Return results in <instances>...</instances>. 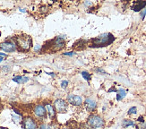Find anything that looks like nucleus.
Listing matches in <instances>:
<instances>
[{"mask_svg":"<svg viewBox=\"0 0 146 129\" xmlns=\"http://www.w3.org/2000/svg\"><path fill=\"white\" fill-rule=\"evenodd\" d=\"M114 41H115V37L113 36V34L110 33V32H106V33L100 34V36L96 38L92 39L90 47L101 48V47L109 46V45L113 43Z\"/></svg>","mask_w":146,"mask_h":129,"instance_id":"1","label":"nucleus"},{"mask_svg":"<svg viewBox=\"0 0 146 129\" xmlns=\"http://www.w3.org/2000/svg\"><path fill=\"white\" fill-rule=\"evenodd\" d=\"M15 41L17 43V46L20 48V49L28 51L31 49V46H33V40L31 37L26 34H22L15 37Z\"/></svg>","mask_w":146,"mask_h":129,"instance_id":"2","label":"nucleus"},{"mask_svg":"<svg viewBox=\"0 0 146 129\" xmlns=\"http://www.w3.org/2000/svg\"><path fill=\"white\" fill-rule=\"evenodd\" d=\"M88 126L92 129H99L104 126V120L102 118H100V116L97 115H92L90 118H88L87 121Z\"/></svg>","mask_w":146,"mask_h":129,"instance_id":"3","label":"nucleus"},{"mask_svg":"<svg viewBox=\"0 0 146 129\" xmlns=\"http://www.w3.org/2000/svg\"><path fill=\"white\" fill-rule=\"evenodd\" d=\"M51 44H49V49L52 52H56V51L61 50L65 47V40L61 37H56L54 40L49 41Z\"/></svg>","mask_w":146,"mask_h":129,"instance_id":"4","label":"nucleus"},{"mask_svg":"<svg viewBox=\"0 0 146 129\" xmlns=\"http://www.w3.org/2000/svg\"><path fill=\"white\" fill-rule=\"evenodd\" d=\"M54 108L58 113H65L67 110V102L62 99H58L54 101Z\"/></svg>","mask_w":146,"mask_h":129,"instance_id":"5","label":"nucleus"},{"mask_svg":"<svg viewBox=\"0 0 146 129\" xmlns=\"http://www.w3.org/2000/svg\"><path fill=\"white\" fill-rule=\"evenodd\" d=\"M0 49L5 51V52H14V51L17 49V46L15 42L6 41L0 43Z\"/></svg>","mask_w":146,"mask_h":129,"instance_id":"6","label":"nucleus"},{"mask_svg":"<svg viewBox=\"0 0 146 129\" xmlns=\"http://www.w3.org/2000/svg\"><path fill=\"white\" fill-rule=\"evenodd\" d=\"M23 129H38L36 121L31 117H26L23 120Z\"/></svg>","mask_w":146,"mask_h":129,"instance_id":"7","label":"nucleus"},{"mask_svg":"<svg viewBox=\"0 0 146 129\" xmlns=\"http://www.w3.org/2000/svg\"><path fill=\"white\" fill-rule=\"evenodd\" d=\"M67 102L74 106H80L82 103V100L80 96L74 94H69L67 96Z\"/></svg>","mask_w":146,"mask_h":129,"instance_id":"8","label":"nucleus"},{"mask_svg":"<svg viewBox=\"0 0 146 129\" xmlns=\"http://www.w3.org/2000/svg\"><path fill=\"white\" fill-rule=\"evenodd\" d=\"M34 115L36 116L37 118H46V115H47V111H46V108L44 106L42 105H37L34 108Z\"/></svg>","mask_w":146,"mask_h":129,"instance_id":"9","label":"nucleus"},{"mask_svg":"<svg viewBox=\"0 0 146 129\" xmlns=\"http://www.w3.org/2000/svg\"><path fill=\"white\" fill-rule=\"evenodd\" d=\"M85 103V108H87L88 111H93L96 109V107H97V103L94 100L92 99H90V98H87L84 101Z\"/></svg>","mask_w":146,"mask_h":129,"instance_id":"10","label":"nucleus"},{"mask_svg":"<svg viewBox=\"0 0 146 129\" xmlns=\"http://www.w3.org/2000/svg\"><path fill=\"white\" fill-rule=\"evenodd\" d=\"M45 108H46V111L48 112V115L50 119H54L56 117V110H55V108L51 105L48 103V104L45 105Z\"/></svg>","mask_w":146,"mask_h":129,"instance_id":"11","label":"nucleus"},{"mask_svg":"<svg viewBox=\"0 0 146 129\" xmlns=\"http://www.w3.org/2000/svg\"><path fill=\"white\" fill-rule=\"evenodd\" d=\"M145 6H146L145 1H135V2H134V5L132 6V9L135 12H139L142 9L145 8Z\"/></svg>","mask_w":146,"mask_h":129,"instance_id":"12","label":"nucleus"},{"mask_svg":"<svg viewBox=\"0 0 146 129\" xmlns=\"http://www.w3.org/2000/svg\"><path fill=\"white\" fill-rule=\"evenodd\" d=\"M85 43H86L85 41L79 40V41H77L73 45V48L76 49H82L84 48V46H85Z\"/></svg>","mask_w":146,"mask_h":129,"instance_id":"13","label":"nucleus"},{"mask_svg":"<svg viewBox=\"0 0 146 129\" xmlns=\"http://www.w3.org/2000/svg\"><path fill=\"white\" fill-rule=\"evenodd\" d=\"M13 81L16 82L18 83H24L29 81V78L28 77H23V76H15L13 78Z\"/></svg>","mask_w":146,"mask_h":129,"instance_id":"14","label":"nucleus"},{"mask_svg":"<svg viewBox=\"0 0 146 129\" xmlns=\"http://www.w3.org/2000/svg\"><path fill=\"white\" fill-rule=\"evenodd\" d=\"M126 96V92L123 89H120L119 91H117V100H121L122 99H124Z\"/></svg>","mask_w":146,"mask_h":129,"instance_id":"15","label":"nucleus"},{"mask_svg":"<svg viewBox=\"0 0 146 129\" xmlns=\"http://www.w3.org/2000/svg\"><path fill=\"white\" fill-rule=\"evenodd\" d=\"M135 126V122L132 120H124L123 121V126L124 127H127V126Z\"/></svg>","mask_w":146,"mask_h":129,"instance_id":"16","label":"nucleus"},{"mask_svg":"<svg viewBox=\"0 0 146 129\" xmlns=\"http://www.w3.org/2000/svg\"><path fill=\"white\" fill-rule=\"evenodd\" d=\"M81 74H82V76L84 77V78L86 81H91L92 76H91V74H89L88 72H86V71H82V72Z\"/></svg>","mask_w":146,"mask_h":129,"instance_id":"17","label":"nucleus"},{"mask_svg":"<svg viewBox=\"0 0 146 129\" xmlns=\"http://www.w3.org/2000/svg\"><path fill=\"white\" fill-rule=\"evenodd\" d=\"M137 112V109H136V107H132L129 110H128V115H131V114H136Z\"/></svg>","mask_w":146,"mask_h":129,"instance_id":"18","label":"nucleus"},{"mask_svg":"<svg viewBox=\"0 0 146 129\" xmlns=\"http://www.w3.org/2000/svg\"><path fill=\"white\" fill-rule=\"evenodd\" d=\"M67 85H68V81H66V80L63 81L62 83H61V87H62L63 89H66V88L67 87Z\"/></svg>","mask_w":146,"mask_h":129,"instance_id":"19","label":"nucleus"},{"mask_svg":"<svg viewBox=\"0 0 146 129\" xmlns=\"http://www.w3.org/2000/svg\"><path fill=\"white\" fill-rule=\"evenodd\" d=\"M40 129H52L51 126L49 125H45V124H42L40 127Z\"/></svg>","mask_w":146,"mask_h":129,"instance_id":"20","label":"nucleus"},{"mask_svg":"<svg viewBox=\"0 0 146 129\" xmlns=\"http://www.w3.org/2000/svg\"><path fill=\"white\" fill-rule=\"evenodd\" d=\"M145 15H146V7H145V8H144V10L141 13V17H142V19H143V18H144Z\"/></svg>","mask_w":146,"mask_h":129,"instance_id":"21","label":"nucleus"},{"mask_svg":"<svg viewBox=\"0 0 146 129\" xmlns=\"http://www.w3.org/2000/svg\"><path fill=\"white\" fill-rule=\"evenodd\" d=\"M64 55H66V56H74V52H69V53H64Z\"/></svg>","mask_w":146,"mask_h":129,"instance_id":"22","label":"nucleus"},{"mask_svg":"<svg viewBox=\"0 0 146 129\" xmlns=\"http://www.w3.org/2000/svg\"><path fill=\"white\" fill-rule=\"evenodd\" d=\"M138 121H140V122H142V123H143V117H140L138 118Z\"/></svg>","mask_w":146,"mask_h":129,"instance_id":"23","label":"nucleus"},{"mask_svg":"<svg viewBox=\"0 0 146 129\" xmlns=\"http://www.w3.org/2000/svg\"><path fill=\"white\" fill-rule=\"evenodd\" d=\"M97 71H99V72H101V74H106L103 70H101V69H97Z\"/></svg>","mask_w":146,"mask_h":129,"instance_id":"24","label":"nucleus"},{"mask_svg":"<svg viewBox=\"0 0 146 129\" xmlns=\"http://www.w3.org/2000/svg\"><path fill=\"white\" fill-rule=\"evenodd\" d=\"M39 49H40V46H36V47H35V50H38Z\"/></svg>","mask_w":146,"mask_h":129,"instance_id":"25","label":"nucleus"},{"mask_svg":"<svg viewBox=\"0 0 146 129\" xmlns=\"http://www.w3.org/2000/svg\"><path fill=\"white\" fill-rule=\"evenodd\" d=\"M3 57H1V56H0V62H1V61H3Z\"/></svg>","mask_w":146,"mask_h":129,"instance_id":"26","label":"nucleus"},{"mask_svg":"<svg viewBox=\"0 0 146 129\" xmlns=\"http://www.w3.org/2000/svg\"><path fill=\"white\" fill-rule=\"evenodd\" d=\"M0 129H8V128H5V127H0Z\"/></svg>","mask_w":146,"mask_h":129,"instance_id":"27","label":"nucleus"},{"mask_svg":"<svg viewBox=\"0 0 146 129\" xmlns=\"http://www.w3.org/2000/svg\"><path fill=\"white\" fill-rule=\"evenodd\" d=\"M62 129H69V128H66V127H65V128H62Z\"/></svg>","mask_w":146,"mask_h":129,"instance_id":"28","label":"nucleus"}]
</instances>
